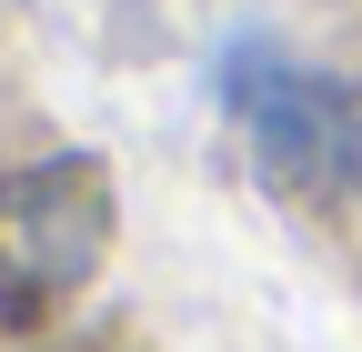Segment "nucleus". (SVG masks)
Masks as SVG:
<instances>
[{
	"instance_id": "f257e3e1",
	"label": "nucleus",
	"mask_w": 362,
	"mask_h": 352,
	"mask_svg": "<svg viewBox=\"0 0 362 352\" xmlns=\"http://www.w3.org/2000/svg\"><path fill=\"white\" fill-rule=\"evenodd\" d=\"M211 91H221V111L242 121L252 161L282 192H312V201L362 192V101L332 71H312V61L282 51V40L242 30V40L211 51Z\"/></svg>"
},
{
	"instance_id": "f03ea898",
	"label": "nucleus",
	"mask_w": 362,
	"mask_h": 352,
	"mask_svg": "<svg viewBox=\"0 0 362 352\" xmlns=\"http://www.w3.org/2000/svg\"><path fill=\"white\" fill-rule=\"evenodd\" d=\"M111 252V171L90 151H51L0 171V312L30 322L81 292Z\"/></svg>"
},
{
	"instance_id": "7ed1b4c3",
	"label": "nucleus",
	"mask_w": 362,
	"mask_h": 352,
	"mask_svg": "<svg viewBox=\"0 0 362 352\" xmlns=\"http://www.w3.org/2000/svg\"><path fill=\"white\" fill-rule=\"evenodd\" d=\"M0 352H111V342H71V332H0Z\"/></svg>"
}]
</instances>
